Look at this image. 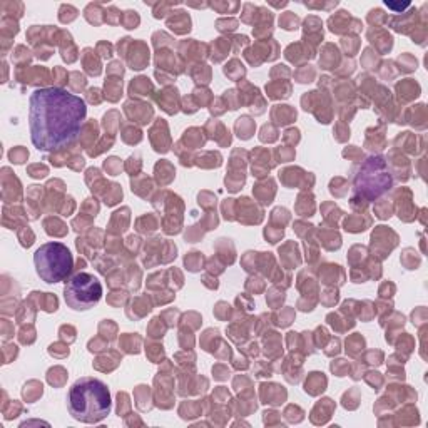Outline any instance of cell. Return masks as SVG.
Returning <instances> with one entry per match:
<instances>
[{
	"label": "cell",
	"mask_w": 428,
	"mask_h": 428,
	"mask_svg": "<svg viewBox=\"0 0 428 428\" xmlns=\"http://www.w3.org/2000/svg\"><path fill=\"white\" fill-rule=\"evenodd\" d=\"M100 298H102V285L94 274L79 271L67 278L64 299L69 308L75 311H86L96 306Z\"/></svg>",
	"instance_id": "4"
},
{
	"label": "cell",
	"mask_w": 428,
	"mask_h": 428,
	"mask_svg": "<svg viewBox=\"0 0 428 428\" xmlns=\"http://www.w3.org/2000/svg\"><path fill=\"white\" fill-rule=\"evenodd\" d=\"M283 417L286 418L288 423H299L304 420V412L298 405H288Z\"/></svg>",
	"instance_id": "13"
},
{
	"label": "cell",
	"mask_w": 428,
	"mask_h": 428,
	"mask_svg": "<svg viewBox=\"0 0 428 428\" xmlns=\"http://www.w3.org/2000/svg\"><path fill=\"white\" fill-rule=\"evenodd\" d=\"M129 412H131L129 396H127V393H119L117 395V415L124 418L126 415H129Z\"/></svg>",
	"instance_id": "16"
},
{
	"label": "cell",
	"mask_w": 428,
	"mask_h": 428,
	"mask_svg": "<svg viewBox=\"0 0 428 428\" xmlns=\"http://www.w3.org/2000/svg\"><path fill=\"white\" fill-rule=\"evenodd\" d=\"M341 405L345 406L346 410H355L358 408L360 405V393L357 388L350 390V392H346L345 395H343L341 398Z\"/></svg>",
	"instance_id": "14"
},
{
	"label": "cell",
	"mask_w": 428,
	"mask_h": 428,
	"mask_svg": "<svg viewBox=\"0 0 428 428\" xmlns=\"http://www.w3.org/2000/svg\"><path fill=\"white\" fill-rule=\"evenodd\" d=\"M8 156H10L12 163L20 164V163H24L25 158H29V152L25 149H15V151H10V154H8Z\"/></svg>",
	"instance_id": "19"
},
{
	"label": "cell",
	"mask_w": 428,
	"mask_h": 428,
	"mask_svg": "<svg viewBox=\"0 0 428 428\" xmlns=\"http://www.w3.org/2000/svg\"><path fill=\"white\" fill-rule=\"evenodd\" d=\"M331 370L333 373H336L338 376H345L346 370H348V365H346V363H331Z\"/></svg>",
	"instance_id": "25"
},
{
	"label": "cell",
	"mask_w": 428,
	"mask_h": 428,
	"mask_svg": "<svg viewBox=\"0 0 428 428\" xmlns=\"http://www.w3.org/2000/svg\"><path fill=\"white\" fill-rule=\"evenodd\" d=\"M263 422H264L266 427H274V425H283L281 422V415H279L278 412H274V410H266L264 413H263Z\"/></svg>",
	"instance_id": "17"
},
{
	"label": "cell",
	"mask_w": 428,
	"mask_h": 428,
	"mask_svg": "<svg viewBox=\"0 0 428 428\" xmlns=\"http://www.w3.org/2000/svg\"><path fill=\"white\" fill-rule=\"evenodd\" d=\"M134 398H135V405H137V408L142 410V412H147V410L152 408L149 387H144V385L137 387V390H135V393H134Z\"/></svg>",
	"instance_id": "10"
},
{
	"label": "cell",
	"mask_w": 428,
	"mask_h": 428,
	"mask_svg": "<svg viewBox=\"0 0 428 428\" xmlns=\"http://www.w3.org/2000/svg\"><path fill=\"white\" fill-rule=\"evenodd\" d=\"M213 373H214V378L218 380H228V376H230V370L223 365H216L213 368Z\"/></svg>",
	"instance_id": "21"
},
{
	"label": "cell",
	"mask_w": 428,
	"mask_h": 428,
	"mask_svg": "<svg viewBox=\"0 0 428 428\" xmlns=\"http://www.w3.org/2000/svg\"><path fill=\"white\" fill-rule=\"evenodd\" d=\"M326 390V376L323 373H309L306 383H304V392L311 396H318L320 393H323Z\"/></svg>",
	"instance_id": "7"
},
{
	"label": "cell",
	"mask_w": 428,
	"mask_h": 428,
	"mask_svg": "<svg viewBox=\"0 0 428 428\" xmlns=\"http://www.w3.org/2000/svg\"><path fill=\"white\" fill-rule=\"evenodd\" d=\"M260 395H261V401H263V403L276 406V405L285 403L288 393H286V390L283 388V387H279V385H274V383L266 385L264 383V385H261Z\"/></svg>",
	"instance_id": "6"
},
{
	"label": "cell",
	"mask_w": 428,
	"mask_h": 428,
	"mask_svg": "<svg viewBox=\"0 0 428 428\" xmlns=\"http://www.w3.org/2000/svg\"><path fill=\"white\" fill-rule=\"evenodd\" d=\"M373 375H375V378H373V376H370V373H368V376H366V381H368V383L371 385V387H373V390H380L381 383H383V380H381L380 373H373Z\"/></svg>",
	"instance_id": "24"
},
{
	"label": "cell",
	"mask_w": 428,
	"mask_h": 428,
	"mask_svg": "<svg viewBox=\"0 0 428 428\" xmlns=\"http://www.w3.org/2000/svg\"><path fill=\"white\" fill-rule=\"evenodd\" d=\"M33 264L42 281L56 285L70 276L74 269V258L66 244L52 241L37 249L33 254Z\"/></svg>",
	"instance_id": "3"
},
{
	"label": "cell",
	"mask_w": 428,
	"mask_h": 428,
	"mask_svg": "<svg viewBox=\"0 0 428 428\" xmlns=\"http://www.w3.org/2000/svg\"><path fill=\"white\" fill-rule=\"evenodd\" d=\"M22 412H24V406L20 405L19 401H7V396H5V401H3L2 405V413L5 420H14V418L19 417Z\"/></svg>",
	"instance_id": "12"
},
{
	"label": "cell",
	"mask_w": 428,
	"mask_h": 428,
	"mask_svg": "<svg viewBox=\"0 0 428 428\" xmlns=\"http://www.w3.org/2000/svg\"><path fill=\"white\" fill-rule=\"evenodd\" d=\"M202 403L201 401H183L179 406V417L183 420H193V418L201 417Z\"/></svg>",
	"instance_id": "9"
},
{
	"label": "cell",
	"mask_w": 428,
	"mask_h": 428,
	"mask_svg": "<svg viewBox=\"0 0 428 428\" xmlns=\"http://www.w3.org/2000/svg\"><path fill=\"white\" fill-rule=\"evenodd\" d=\"M334 408H336V405H334L331 398H321L315 405V408L311 410L309 420H311L313 425H326L329 422V418L333 417Z\"/></svg>",
	"instance_id": "5"
},
{
	"label": "cell",
	"mask_w": 428,
	"mask_h": 428,
	"mask_svg": "<svg viewBox=\"0 0 428 428\" xmlns=\"http://www.w3.org/2000/svg\"><path fill=\"white\" fill-rule=\"evenodd\" d=\"M39 423H42V425H49V423L45 422H39V420H31V422H24L20 427H29V425H39Z\"/></svg>",
	"instance_id": "27"
},
{
	"label": "cell",
	"mask_w": 428,
	"mask_h": 428,
	"mask_svg": "<svg viewBox=\"0 0 428 428\" xmlns=\"http://www.w3.org/2000/svg\"><path fill=\"white\" fill-rule=\"evenodd\" d=\"M29 174H31L32 177H45L47 176V167L40 166V164H37V166H31L29 167Z\"/></svg>",
	"instance_id": "20"
},
{
	"label": "cell",
	"mask_w": 428,
	"mask_h": 428,
	"mask_svg": "<svg viewBox=\"0 0 428 428\" xmlns=\"http://www.w3.org/2000/svg\"><path fill=\"white\" fill-rule=\"evenodd\" d=\"M66 378H67L66 370H64V368H61V366L52 368V370L49 371V375H47L49 383L54 385V387H62V385L66 383Z\"/></svg>",
	"instance_id": "15"
},
{
	"label": "cell",
	"mask_w": 428,
	"mask_h": 428,
	"mask_svg": "<svg viewBox=\"0 0 428 428\" xmlns=\"http://www.w3.org/2000/svg\"><path fill=\"white\" fill-rule=\"evenodd\" d=\"M111 393L104 381L84 376L69 390L67 408L72 418L82 423H99L111 413Z\"/></svg>",
	"instance_id": "2"
},
{
	"label": "cell",
	"mask_w": 428,
	"mask_h": 428,
	"mask_svg": "<svg viewBox=\"0 0 428 428\" xmlns=\"http://www.w3.org/2000/svg\"><path fill=\"white\" fill-rule=\"evenodd\" d=\"M395 417V425H418L420 423V417H418V412L413 405L405 406L403 410H400Z\"/></svg>",
	"instance_id": "8"
},
{
	"label": "cell",
	"mask_w": 428,
	"mask_h": 428,
	"mask_svg": "<svg viewBox=\"0 0 428 428\" xmlns=\"http://www.w3.org/2000/svg\"><path fill=\"white\" fill-rule=\"evenodd\" d=\"M213 400H214V401H219V403H226V401H231V396H230V393H228V390H226V388L219 387V388L213 393Z\"/></svg>",
	"instance_id": "18"
},
{
	"label": "cell",
	"mask_w": 428,
	"mask_h": 428,
	"mask_svg": "<svg viewBox=\"0 0 428 428\" xmlns=\"http://www.w3.org/2000/svg\"><path fill=\"white\" fill-rule=\"evenodd\" d=\"M87 107L79 96L61 87L37 89L29 99L32 144L39 151H61L82 132Z\"/></svg>",
	"instance_id": "1"
},
{
	"label": "cell",
	"mask_w": 428,
	"mask_h": 428,
	"mask_svg": "<svg viewBox=\"0 0 428 428\" xmlns=\"http://www.w3.org/2000/svg\"><path fill=\"white\" fill-rule=\"evenodd\" d=\"M19 238H20V241H22V244H24V246H27V248L33 243V234H32V231L29 230V228H27V230H25L24 232H20Z\"/></svg>",
	"instance_id": "23"
},
{
	"label": "cell",
	"mask_w": 428,
	"mask_h": 428,
	"mask_svg": "<svg viewBox=\"0 0 428 428\" xmlns=\"http://www.w3.org/2000/svg\"><path fill=\"white\" fill-rule=\"evenodd\" d=\"M42 393H44V390H42V385L39 381H31V383L25 385L22 390L24 400L29 401V403H32V401H35L39 396H42Z\"/></svg>",
	"instance_id": "11"
},
{
	"label": "cell",
	"mask_w": 428,
	"mask_h": 428,
	"mask_svg": "<svg viewBox=\"0 0 428 428\" xmlns=\"http://www.w3.org/2000/svg\"><path fill=\"white\" fill-rule=\"evenodd\" d=\"M124 422H126V425L127 427H131V425H144V422L141 420V417H139V415H135V413H129V415H126L124 417Z\"/></svg>",
	"instance_id": "22"
},
{
	"label": "cell",
	"mask_w": 428,
	"mask_h": 428,
	"mask_svg": "<svg viewBox=\"0 0 428 428\" xmlns=\"http://www.w3.org/2000/svg\"><path fill=\"white\" fill-rule=\"evenodd\" d=\"M20 341L22 343H32L33 341V328L32 326L29 328V334H27V329H22V331H20Z\"/></svg>",
	"instance_id": "26"
}]
</instances>
